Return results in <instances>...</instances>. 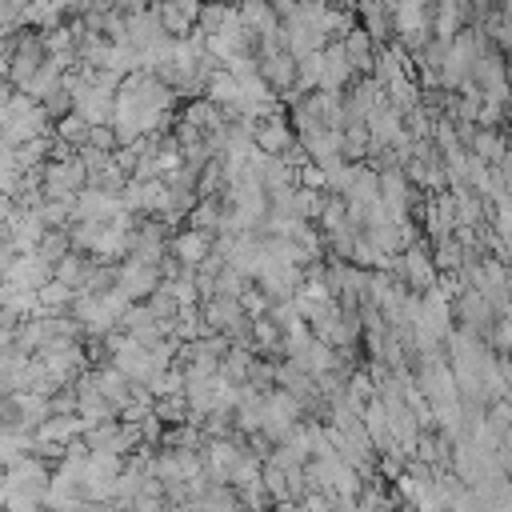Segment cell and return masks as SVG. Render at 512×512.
Segmentation results:
<instances>
[{
	"mask_svg": "<svg viewBox=\"0 0 512 512\" xmlns=\"http://www.w3.org/2000/svg\"><path fill=\"white\" fill-rule=\"evenodd\" d=\"M452 312H456V328H468V332L492 340L496 320H500V308L492 304L488 292H480V288H464V292L452 300Z\"/></svg>",
	"mask_w": 512,
	"mask_h": 512,
	"instance_id": "6da1fadb",
	"label": "cell"
},
{
	"mask_svg": "<svg viewBox=\"0 0 512 512\" xmlns=\"http://www.w3.org/2000/svg\"><path fill=\"white\" fill-rule=\"evenodd\" d=\"M396 276L408 280V288H416V292L436 288V284H440V268H436V256H432V240H428V244H424V240L408 244V248L400 252V272H396Z\"/></svg>",
	"mask_w": 512,
	"mask_h": 512,
	"instance_id": "7a4b0ae2",
	"label": "cell"
},
{
	"mask_svg": "<svg viewBox=\"0 0 512 512\" xmlns=\"http://www.w3.org/2000/svg\"><path fill=\"white\" fill-rule=\"evenodd\" d=\"M160 284H164V268L160 264H148V260H136V256L120 260V288L132 300H148Z\"/></svg>",
	"mask_w": 512,
	"mask_h": 512,
	"instance_id": "3957f363",
	"label": "cell"
},
{
	"mask_svg": "<svg viewBox=\"0 0 512 512\" xmlns=\"http://www.w3.org/2000/svg\"><path fill=\"white\" fill-rule=\"evenodd\" d=\"M304 280H308L304 264H276V260H268L264 272L256 276V284H260L272 300H292V296L304 288Z\"/></svg>",
	"mask_w": 512,
	"mask_h": 512,
	"instance_id": "277c9868",
	"label": "cell"
},
{
	"mask_svg": "<svg viewBox=\"0 0 512 512\" xmlns=\"http://www.w3.org/2000/svg\"><path fill=\"white\" fill-rule=\"evenodd\" d=\"M296 140H300V136H296L288 112H272V116L256 120V148H260V152H268V156H284Z\"/></svg>",
	"mask_w": 512,
	"mask_h": 512,
	"instance_id": "5b68a950",
	"label": "cell"
},
{
	"mask_svg": "<svg viewBox=\"0 0 512 512\" xmlns=\"http://www.w3.org/2000/svg\"><path fill=\"white\" fill-rule=\"evenodd\" d=\"M152 8L160 12V24L172 36H192L204 12V0H152Z\"/></svg>",
	"mask_w": 512,
	"mask_h": 512,
	"instance_id": "8992f818",
	"label": "cell"
},
{
	"mask_svg": "<svg viewBox=\"0 0 512 512\" xmlns=\"http://www.w3.org/2000/svg\"><path fill=\"white\" fill-rule=\"evenodd\" d=\"M212 248H216V236L204 232V228H196V224L172 232V256H176L180 264H188V268H200Z\"/></svg>",
	"mask_w": 512,
	"mask_h": 512,
	"instance_id": "52a82bcc",
	"label": "cell"
},
{
	"mask_svg": "<svg viewBox=\"0 0 512 512\" xmlns=\"http://www.w3.org/2000/svg\"><path fill=\"white\" fill-rule=\"evenodd\" d=\"M356 76H360V72H356V64H352V56H348L344 40H328V44H324V84H320V88L344 92Z\"/></svg>",
	"mask_w": 512,
	"mask_h": 512,
	"instance_id": "ba28073f",
	"label": "cell"
},
{
	"mask_svg": "<svg viewBox=\"0 0 512 512\" xmlns=\"http://www.w3.org/2000/svg\"><path fill=\"white\" fill-rule=\"evenodd\" d=\"M52 276H56V264H52L40 248L20 252V260L4 272V280H16V284H24V288H40V284H48Z\"/></svg>",
	"mask_w": 512,
	"mask_h": 512,
	"instance_id": "9c48e42d",
	"label": "cell"
},
{
	"mask_svg": "<svg viewBox=\"0 0 512 512\" xmlns=\"http://www.w3.org/2000/svg\"><path fill=\"white\" fill-rule=\"evenodd\" d=\"M164 36H172L164 24H160V12L148 4V8H140V12H128V44L140 52V48H152V44H160Z\"/></svg>",
	"mask_w": 512,
	"mask_h": 512,
	"instance_id": "30bf717a",
	"label": "cell"
},
{
	"mask_svg": "<svg viewBox=\"0 0 512 512\" xmlns=\"http://www.w3.org/2000/svg\"><path fill=\"white\" fill-rule=\"evenodd\" d=\"M240 16H244V28L256 40L280 36V28H284V16L272 8V0H240Z\"/></svg>",
	"mask_w": 512,
	"mask_h": 512,
	"instance_id": "8fae6325",
	"label": "cell"
},
{
	"mask_svg": "<svg viewBox=\"0 0 512 512\" xmlns=\"http://www.w3.org/2000/svg\"><path fill=\"white\" fill-rule=\"evenodd\" d=\"M300 144L308 148L312 160H332V156H344V128H312V132H300Z\"/></svg>",
	"mask_w": 512,
	"mask_h": 512,
	"instance_id": "7c38bea8",
	"label": "cell"
},
{
	"mask_svg": "<svg viewBox=\"0 0 512 512\" xmlns=\"http://www.w3.org/2000/svg\"><path fill=\"white\" fill-rule=\"evenodd\" d=\"M204 96H208V100H216V104H224V108H228V116H232V108H236V104H240V96H244V84L232 76V68H228V64H220V68L208 76Z\"/></svg>",
	"mask_w": 512,
	"mask_h": 512,
	"instance_id": "4fadbf2b",
	"label": "cell"
},
{
	"mask_svg": "<svg viewBox=\"0 0 512 512\" xmlns=\"http://www.w3.org/2000/svg\"><path fill=\"white\" fill-rule=\"evenodd\" d=\"M508 140H512V132H504V128H488V124H476V132H472L468 148H472L480 160L500 164V156L508 152Z\"/></svg>",
	"mask_w": 512,
	"mask_h": 512,
	"instance_id": "5bb4252c",
	"label": "cell"
},
{
	"mask_svg": "<svg viewBox=\"0 0 512 512\" xmlns=\"http://www.w3.org/2000/svg\"><path fill=\"white\" fill-rule=\"evenodd\" d=\"M256 360H260L256 344H232V348L224 352V360H220V372H224L228 380H236V384H248L252 372H256Z\"/></svg>",
	"mask_w": 512,
	"mask_h": 512,
	"instance_id": "9a60e30c",
	"label": "cell"
},
{
	"mask_svg": "<svg viewBox=\"0 0 512 512\" xmlns=\"http://www.w3.org/2000/svg\"><path fill=\"white\" fill-rule=\"evenodd\" d=\"M344 200H356V204H372V200H380V168L356 160V172H352V184H348Z\"/></svg>",
	"mask_w": 512,
	"mask_h": 512,
	"instance_id": "2e32d148",
	"label": "cell"
},
{
	"mask_svg": "<svg viewBox=\"0 0 512 512\" xmlns=\"http://www.w3.org/2000/svg\"><path fill=\"white\" fill-rule=\"evenodd\" d=\"M432 256H436V268H440V272H460L464 260H468V248H464V240L452 232V236H444V240H432Z\"/></svg>",
	"mask_w": 512,
	"mask_h": 512,
	"instance_id": "e0dca14e",
	"label": "cell"
},
{
	"mask_svg": "<svg viewBox=\"0 0 512 512\" xmlns=\"http://www.w3.org/2000/svg\"><path fill=\"white\" fill-rule=\"evenodd\" d=\"M36 296H40V312H64V308H72L76 288H72V284H64L60 276H52L48 284H40V288H36Z\"/></svg>",
	"mask_w": 512,
	"mask_h": 512,
	"instance_id": "ac0fdd59",
	"label": "cell"
},
{
	"mask_svg": "<svg viewBox=\"0 0 512 512\" xmlns=\"http://www.w3.org/2000/svg\"><path fill=\"white\" fill-rule=\"evenodd\" d=\"M324 84V48L296 60V92H316Z\"/></svg>",
	"mask_w": 512,
	"mask_h": 512,
	"instance_id": "d6986e66",
	"label": "cell"
},
{
	"mask_svg": "<svg viewBox=\"0 0 512 512\" xmlns=\"http://www.w3.org/2000/svg\"><path fill=\"white\" fill-rule=\"evenodd\" d=\"M52 136H56V140H64V144H72V148H80V144H88V136H92V120H84V116L72 108L68 116H60V120H56Z\"/></svg>",
	"mask_w": 512,
	"mask_h": 512,
	"instance_id": "ffe728a7",
	"label": "cell"
},
{
	"mask_svg": "<svg viewBox=\"0 0 512 512\" xmlns=\"http://www.w3.org/2000/svg\"><path fill=\"white\" fill-rule=\"evenodd\" d=\"M64 20L68 16H64V8L56 0H32L28 12H24V28H40V32H48V28L64 24Z\"/></svg>",
	"mask_w": 512,
	"mask_h": 512,
	"instance_id": "44dd1931",
	"label": "cell"
},
{
	"mask_svg": "<svg viewBox=\"0 0 512 512\" xmlns=\"http://www.w3.org/2000/svg\"><path fill=\"white\" fill-rule=\"evenodd\" d=\"M88 268H92V256H88V252H80V248H72L64 260H56V276H60L64 284H72L76 292L84 288V276H88Z\"/></svg>",
	"mask_w": 512,
	"mask_h": 512,
	"instance_id": "7402d4cb",
	"label": "cell"
},
{
	"mask_svg": "<svg viewBox=\"0 0 512 512\" xmlns=\"http://www.w3.org/2000/svg\"><path fill=\"white\" fill-rule=\"evenodd\" d=\"M368 148H372V132L364 120H352L344 128V156L348 160H368Z\"/></svg>",
	"mask_w": 512,
	"mask_h": 512,
	"instance_id": "603a6c76",
	"label": "cell"
},
{
	"mask_svg": "<svg viewBox=\"0 0 512 512\" xmlns=\"http://www.w3.org/2000/svg\"><path fill=\"white\" fill-rule=\"evenodd\" d=\"M156 412H160L164 424H180V420L192 416V404H188L184 392H172V396H156Z\"/></svg>",
	"mask_w": 512,
	"mask_h": 512,
	"instance_id": "cb8c5ba5",
	"label": "cell"
},
{
	"mask_svg": "<svg viewBox=\"0 0 512 512\" xmlns=\"http://www.w3.org/2000/svg\"><path fill=\"white\" fill-rule=\"evenodd\" d=\"M72 248H76V244H72V232H68V228H48V232H44V240H40V252H44L52 264H56V260H64Z\"/></svg>",
	"mask_w": 512,
	"mask_h": 512,
	"instance_id": "d4e9b609",
	"label": "cell"
},
{
	"mask_svg": "<svg viewBox=\"0 0 512 512\" xmlns=\"http://www.w3.org/2000/svg\"><path fill=\"white\" fill-rule=\"evenodd\" d=\"M324 200H328V192H320V188H296V212L304 216V220H320V212H324Z\"/></svg>",
	"mask_w": 512,
	"mask_h": 512,
	"instance_id": "484cf974",
	"label": "cell"
},
{
	"mask_svg": "<svg viewBox=\"0 0 512 512\" xmlns=\"http://www.w3.org/2000/svg\"><path fill=\"white\" fill-rule=\"evenodd\" d=\"M148 308H152V312H156L160 320H176V312H180L184 304L176 300V292H172L168 284H160V288H156V292L148 296Z\"/></svg>",
	"mask_w": 512,
	"mask_h": 512,
	"instance_id": "4316f807",
	"label": "cell"
},
{
	"mask_svg": "<svg viewBox=\"0 0 512 512\" xmlns=\"http://www.w3.org/2000/svg\"><path fill=\"white\" fill-rule=\"evenodd\" d=\"M28 4L32 0H0V28H4V36H16L20 28H24V12H28Z\"/></svg>",
	"mask_w": 512,
	"mask_h": 512,
	"instance_id": "83f0119b",
	"label": "cell"
},
{
	"mask_svg": "<svg viewBox=\"0 0 512 512\" xmlns=\"http://www.w3.org/2000/svg\"><path fill=\"white\" fill-rule=\"evenodd\" d=\"M40 104L48 108V116H52V120H60V116H68V112L76 108V100H72V88H68V84H60L56 92H48Z\"/></svg>",
	"mask_w": 512,
	"mask_h": 512,
	"instance_id": "f1b7e54d",
	"label": "cell"
},
{
	"mask_svg": "<svg viewBox=\"0 0 512 512\" xmlns=\"http://www.w3.org/2000/svg\"><path fill=\"white\" fill-rule=\"evenodd\" d=\"M240 304H244V312H248V316H264V312L272 308V296H268V292H264V288H260V284L252 280V284L244 288V296H240Z\"/></svg>",
	"mask_w": 512,
	"mask_h": 512,
	"instance_id": "f546056e",
	"label": "cell"
},
{
	"mask_svg": "<svg viewBox=\"0 0 512 512\" xmlns=\"http://www.w3.org/2000/svg\"><path fill=\"white\" fill-rule=\"evenodd\" d=\"M492 232H496L504 244H512V200L492 204Z\"/></svg>",
	"mask_w": 512,
	"mask_h": 512,
	"instance_id": "4dcf8cb0",
	"label": "cell"
},
{
	"mask_svg": "<svg viewBox=\"0 0 512 512\" xmlns=\"http://www.w3.org/2000/svg\"><path fill=\"white\" fill-rule=\"evenodd\" d=\"M300 184H304V188H320V192H328V176H324V164H320V160H308V164L300 168Z\"/></svg>",
	"mask_w": 512,
	"mask_h": 512,
	"instance_id": "1f68e13d",
	"label": "cell"
},
{
	"mask_svg": "<svg viewBox=\"0 0 512 512\" xmlns=\"http://www.w3.org/2000/svg\"><path fill=\"white\" fill-rule=\"evenodd\" d=\"M492 344H496L500 352H512V308H508V312H500L496 332H492Z\"/></svg>",
	"mask_w": 512,
	"mask_h": 512,
	"instance_id": "d6a6232c",
	"label": "cell"
},
{
	"mask_svg": "<svg viewBox=\"0 0 512 512\" xmlns=\"http://www.w3.org/2000/svg\"><path fill=\"white\" fill-rule=\"evenodd\" d=\"M56 4L64 8V16H68V20H72V16H84V12L92 8V0H56Z\"/></svg>",
	"mask_w": 512,
	"mask_h": 512,
	"instance_id": "836d02e7",
	"label": "cell"
},
{
	"mask_svg": "<svg viewBox=\"0 0 512 512\" xmlns=\"http://www.w3.org/2000/svg\"><path fill=\"white\" fill-rule=\"evenodd\" d=\"M152 0H116V8L120 12H140V8H148Z\"/></svg>",
	"mask_w": 512,
	"mask_h": 512,
	"instance_id": "e575fe53",
	"label": "cell"
},
{
	"mask_svg": "<svg viewBox=\"0 0 512 512\" xmlns=\"http://www.w3.org/2000/svg\"><path fill=\"white\" fill-rule=\"evenodd\" d=\"M228 4H240V0H228Z\"/></svg>",
	"mask_w": 512,
	"mask_h": 512,
	"instance_id": "d590c367",
	"label": "cell"
},
{
	"mask_svg": "<svg viewBox=\"0 0 512 512\" xmlns=\"http://www.w3.org/2000/svg\"><path fill=\"white\" fill-rule=\"evenodd\" d=\"M508 56H512V52H508Z\"/></svg>",
	"mask_w": 512,
	"mask_h": 512,
	"instance_id": "8d00e7d4",
	"label": "cell"
}]
</instances>
